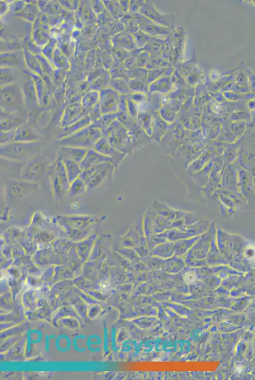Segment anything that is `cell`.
Returning <instances> with one entry per match:
<instances>
[{"mask_svg":"<svg viewBox=\"0 0 255 380\" xmlns=\"http://www.w3.org/2000/svg\"><path fill=\"white\" fill-rule=\"evenodd\" d=\"M16 80L12 68H1V86L12 84Z\"/></svg>","mask_w":255,"mask_h":380,"instance_id":"25","label":"cell"},{"mask_svg":"<svg viewBox=\"0 0 255 380\" xmlns=\"http://www.w3.org/2000/svg\"><path fill=\"white\" fill-rule=\"evenodd\" d=\"M36 57L37 58V60H39V63H40L41 68H42L43 70L44 71V72L47 73L48 74H51V73L52 72V69L51 66H50V64L49 62H48L47 58H46L44 57L42 55H39V54H37V55H36Z\"/></svg>","mask_w":255,"mask_h":380,"instance_id":"30","label":"cell"},{"mask_svg":"<svg viewBox=\"0 0 255 380\" xmlns=\"http://www.w3.org/2000/svg\"><path fill=\"white\" fill-rule=\"evenodd\" d=\"M25 100L22 89L18 83L1 86V110L14 113L22 112Z\"/></svg>","mask_w":255,"mask_h":380,"instance_id":"6","label":"cell"},{"mask_svg":"<svg viewBox=\"0 0 255 380\" xmlns=\"http://www.w3.org/2000/svg\"><path fill=\"white\" fill-rule=\"evenodd\" d=\"M101 343V338H100L99 336L97 335H91V337H89V338H88L86 345H87L88 349H89L90 351L93 352L92 346L93 345H100Z\"/></svg>","mask_w":255,"mask_h":380,"instance_id":"31","label":"cell"},{"mask_svg":"<svg viewBox=\"0 0 255 380\" xmlns=\"http://www.w3.org/2000/svg\"><path fill=\"white\" fill-rule=\"evenodd\" d=\"M79 336L80 335L76 336V337H75L74 338H73V348H74V349L76 350V351L77 352H84L86 351V350H87V348L79 347V346L78 345V341L79 338Z\"/></svg>","mask_w":255,"mask_h":380,"instance_id":"33","label":"cell"},{"mask_svg":"<svg viewBox=\"0 0 255 380\" xmlns=\"http://www.w3.org/2000/svg\"><path fill=\"white\" fill-rule=\"evenodd\" d=\"M14 141L31 143L40 141V137L37 134L32 125L24 123L16 129Z\"/></svg>","mask_w":255,"mask_h":380,"instance_id":"13","label":"cell"},{"mask_svg":"<svg viewBox=\"0 0 255 380\" xmlns=\"http://www.w3.org/2000/svg\"><path fill=\"white\" fill-rule=\"evenodd\" d=\"M85 111L86 110L83 109L82 106L80 107L79 105H73L67 108L62 119V127L70 126L85 118L87 116L83 115L85 114Z\"/></svg>","mask_w":255,"mask_h":380,"instance_id":"16","label":"cell"},{"mask_svg":"<svg viewBox=\"0 0 255 380\" xmlns=\"http://www.w3.org/2000/svg\"><path fill=\"white\" fill-rule=\"evenodd\" d=\"M104 349L106 353H108V331L106 328H104Z\"/></svg>","mask_w":255,"mask_h":380,"instance_id":"34","label":"cell"},{"mask_svg":"<svg viewBox=\"0 0 255 380\" xmlns=\"http://www.w3.org/2000/svg\"><path fill=\"white\" fill-rule=\"evenodd\" d=\"M70 338L66 335H62L56 338V348L60 352H66L70 350L71 346Z\"/></svg>","mask_w":255,"mask_h":380,"instance_id":"27","label":"cell"},{"mask_svg":"<svg viewBox=\"0 0 255 380\" xmlns=\"http://www.w3.org/2000/svg\"><path fill=\"white\" fill-rule=\"evenodd\" d=\"M52 219L60 228L73 236L86 235L100 222L98 217L91 215H59Z\"/></svg>","mask_w":255,"mask_h":380,"instance_id":"1","label":"cell"},{"mask_svg":"<svg viewBox=\"0 0 255 380\" xmlns=\"http://www.w3.org/2000/svg\"><path fill=\"white\" fill-rule=\"evenodd\" d=\"M63 161L66 168L67 175L70 184L78 179L83 172L79 164L72 160H64Z\"/></svg>","mask_w":255,"mask_h":380,"instance_id":"21","label":"cell"},{"mask_svg":"<svg viewBox=\"0 0 255 380\" xmlns=\"http://www.w3.org/2000/svg\"><path fill=\"white\" fill-rule=\"evenodd\" d=\"M52 62L56 68L58 69H67L68 68V60L66 59L62 52L57 49L54 50Z\"/></svg>","mask_w":255,"mask_h":380,"instance_id":"26","label":"cell"},{"mask_svg":"<svg viewBox=\"0 0 255 380\" xmlns=\"http://www.w3.org/2000/svg\"><path fill=\"white\" fill-rule=\"evenodd\" d=\"M119 94L112 88L103 89L100 93L99 105L102 114H111L119 107Z\"/></svg>","mask_w":255,"mask_h":380,"instance_id":"9","label":"cell"},{"mask_svg":"<svg viewBox=\"0 0 255 380\" xmlns=\"http://www.w3.org/2000/svg\"><path fill=\"white\" fill-rule=\"evenodd\" d=\"M115 169L110 163H104L85 169L79 177L87 184L89 190L95 189L112 180Z\"/></svg>","mask_w":255,"mask_h":380,"instance_id":"5","label":"cell"},{"mask_svg":"<svg viewBox=\"0 0 255 380\" xmlns=\"http://www.w3.org/2000/svg\"><path fill=\"white\" fill-rule=\"evenodd\" d=\"M252 81H251V85H252V88L255 91V76L252 77Z\"/></svg>","mask_w":255,"mask_h":380,"instance_id":"37","label":"cell"},{"mask_svg":"<svg viewBox=\"0 0 255 380\" xmlns=\"http://www.w3.org/2000/svg\"><path fill=\"white\" fill-rule=\"evenodd\" d=\"M23 93H24L25 105L30 110L37 106V102H39L38 98H37V92L36 90L34 81L32 78H29L28 81L25 82L24 86L22 88Z\"/></svg>","mask_w":255,"mask_h":380,"instance_id":"17","label":"cell"},{"mask_svg":"<svg viewBox=\"0 0 255 380\" xmlns=\"http://www.w3.org/2000/svg\"><path fill=\"white\" fill-rule=\"evenodd\" d=\"M249 106H250V107L252 108V109H255V100L250 102V103H249Z\"/></svg>","mask_w":255,"mask_h":380,"instance_id":"38","label":"cell"},{"mask_svg":"<svg viewBox=\"0 0 255 380\" xmlns=\"http://www.w3.org/2000/svg\"><path fill=\"white\" fill-rule=\"evenodd\" d=\"M51 164L42 154L30 158L23 165L20 179L29 182L38 183L45 175Z\"/></svg>","mask_w":255,"mask_h":380,"instance_id":"7","label":"cell"},{"mask_svg":"<svg viewBox=\"0 0 255 380\" xmlns=\"http://www.w3.org/2000/svg\"><path fill=\"white\" fill-rule=\"evenodd\" d=\"M88 150L89 149H87V148L62 146L58 150L57 157L60 158L62 160H72V161L77 162L79 164L84 159Z\"/></svg>","mask_w":255,"mask_h":380,"instance_id":"12","label":"cell"},{"mask_svg":"<svg viewBox=\"0 0 255 380\" xmlns=\"http://www.w3.org/2000/svg\"><path fill=\"white\" fill-rule=\"evenodd\" d=\"M104 163H110L112 164V160L108 156L102 155L93 148H91V149L88 150L87 155L85 156L82 162L79 164V166L82 170L84 171L85 169L91 168V167L104 164Z\"/></svg>","mask_w":255,"mask_h":380,"instance_id":"14","label":"cell"},{"mask_svg":"<svg viewBox=\"0 0 255 380\" xmlns=\"http://www.w3.org/2000/svg\"><path fill=\"white\" fill-rule=\"evenodd\" d=\"M50 338H52V336L51 337L49 338V336L47 335L45 337V350L46 351L48 352L49 350V346H50Z\"/></svg>","mask_w":255,"mask_h":380,"instance_id":"36","label":"cell"},{"mask_svg":"<svg viewBox=\"0 0 255 380\" xmlns=\"http://www.w3.org/2000/svg\"><path fill=\"white\" fill-rule=\"evenodd\" d=\"M25 72H26V74H29V76H30L31 78H32L33 81H34L39 105H42L44 93V84L42 79H41L40 76L35 74L34 72H28V71H26Z\"/></svg>","mask_w":255,"mask_h":380,"instance_id":"24","label":"cell"},{"mask_svg":"<svg viewBox=\"0 0 255 380\" xmlns=\"http://www.w3.org/2000/svg\"><path fill=\"white\" fill-rule=\"evenodd\" d=\"M54 47H55V42L52 40L49 44H48L47 47H46L45 49L43 50V53L44 55L46 56V57L47 58V59L49 60V61L52 62L54 53V52H53Z\"/></svg>","mask_w":255,"mask_h":380,"instance_id":"32","label":"cell"},{"mask_svg":"<svg viewBox=\"0 0 255 380\" xmlns=\"http://www.w3.org/2000/svg\"><path fill=\"white\" fill-rule=\"evenodd\" d=\"M88 190H89V187H88L87 184L80 177H78V179L70 184L68 196L71 198L80 197V196L84 195Z\"/></svg>","mask_w":255,"mask_h":380,"instance_id":"20","label":"cell"},{"mask_svg":"<svg viewBox=\"0 0 255 380\" xmlns=\"http://www.w3.org/2000/svg\"><path fill=\"white\" fill-rule=\"evenodd\" d=\"M103 137L104 133L102 129L94 127L91 124V126L85 127L74 134L55 140V143L60 147L64 146L91 149L95 147V144Z\"/></svg>","mask_w":255,"mask_h":380,"instance_id":"4","label":"cell"},{"mask_svg":"<svg viewBox=\"0 0 255 380\" xmlns=\"http://www.w3.org/2000/svg\"><path fill=\"white\" fill-rule=\"evenodd\" d=\"M21 66L20 58L14 52L1 54V68H12Z\"/></svg>","mask_w":255,"mask_h":380,"instance_id":"22","label":"cell"},{"mask_svg":"<svg viewBox=\"0 0 255 380\" xmlns=\"http://www.w3.org/2000/svg\"><path fill=\"white\" fill-rule=\"evenodd\" d=\"M100 93L97 91L89 92L86 94L81 101V105L85 110H91L96 105L99 103Z\"/></svg>","mask_w":255,"mask_h":380,"instance_id":"23","label":"cell"},{"mask_svg":"<svg viewBox=\"0 0 255 380\" xmlns=\"http://www.w3.org/2000/svg\"><path fill=\"white\" fill-rule=\"evenodd\" d=\"M23 54H24L26 66L29 69L33 70V72L39 75V76H43L44 71L42 68H41L39 60H37L36 56L31 53V52H29L26 48H24V50H23Z\"/></svg>","mask_w":255,"mask_h":380,"instance_id":"19","label":"cell"},{"mask_svg":"<svg viewBox=\"0 0 255 380\" xmlns=\"http://www.w3.org/2000/svg\"><path fill=\"white\" fill-rule=\"evenodd\" d=\"M92 123L93 122L91 120V117H90L89 115H88V116H85V118L78 121V122H75L74 124H71L69 126L62 127L60 133H58L57 137H56V140L64 138L74 134V133L78 132V131L81 130V129L91 126Z\"/></svg>","mask_w":255,"mask_h":380,"instance_id":"15","label":"cell"},{"mask_svg":"<svg viewBox=\"0 0 255 380\" xmlns=\"http://www.w3.org/2000/svg\"><path fill=\"white\" fill-rule=\"evenodd\" d=\"M41 141L23 143L14 141L7 145H1V158L11 161L24 162L41 154Z\"/></svg>","mask_w":255,"mask_h":380,"instance_id":"3","label":"cell"},{"mask_svg":"<svg viewBox=\"0 0 255 380\" xmlns=\"http://www.w3.org/2000/svg\"><path fill=\"white\" fill-rule=\"evenodd\" d=\"M16 130L1 131V145H7L14 141Z\"/></svg>","mask_w":255,"mask_h":380,"instance_id":"29","label":"cell"},{"mask_svg":"<svg viewBox=\"0 0 255 380\" xmlns=\"http://www.w3.org/2000/svg\"><path fill=\"white\" fill-rule=\"evenodd\" d=\"M8 9V4L5 1H1V16L7 13Z\"/></svg>","mask_w":255,"mask_h":380,"instance_id":"35","label":"cell"},{"mask_svg":"<svg viewBox=\"0 0 255 380\" xmlns=\"http://www.w3.org/2000/svg\"><path fill=\"white\" fill-rule=\"evenodd\" d=\"M39 189V183L29 182L20 179H7L5 185L6 198L21 200Z\"/></svg>","mask_w":255,"mask_h":380,"instance_id":"8","label":"cell"},{"mask_svg":"<svg viewBox=\"0 0 255 380\" xmlns=\"http://www.w3.org/2000/svg\"><path fill=\"white\" fill-rule=\"evenodd\" d=\"M37 13V8L36 6L32 4H28L25 6L24 9L21 12L17 14L18 16L22 17L30 21H33L35 18L36 15Z\"/></svg>","mask_w":255,"mask_h":380,"instance_id":"28","label":"cell"},{"mask_svg":"<svg viewBox=\"0 0 255 380\" xmlns=\"http://www.w3.org/2000/svg\"><path fill=\"white\" fill-rule=\"evenodd\" d=\"M93 149H95L96 151L99 152L102 155L111 158L112 164H113L114 168L116 169L118 168L120 163L124 159L125 156V154L122 153V152L119 151V150L112 147L110 145L109 141L108 138L104 137V136L95 144Z\"/></svg>","mask_w":255,"mask_h":380,"instance_id":"10","label":"cell"},{"mask_svg":"<svg viewBox=\"0 0 255 380\" xmlns=\"http://www.w3.org/2000/svg\"><path fill=\"white\" fill-rule=\"evenodd\" d=\"M20 112L10 113L1 110V131L16 130L27 122L26 117L19 116Z\"/></svg>","mask_w":255,"mask_h":380,"instance_id":"11","label":"cell"},{"mask_svg":"<svg viewBox=\"0 0 255 380\" xmlns=\"http://www.w3.org/2000/svg\"><path fill=\"white\" fill-rule=\"evenodd\" d=\"M47 176L54 200L61 202L68 195L70 183L67 175L63 161L56 158L48 168Z\"/></svg>","mask_w":255,"mask_h":380,"instance_id":"2","label":"cell"},{"mask_svg":"<svg viewBox=\"0 0 255 380\" xmlns=\"http://www.w3.org/2000/svg\"><path fill=\"white\" fill-rule=\"evenodd\" d=\"M24 162L11 161L1 158V173L3 175H12L11 179H20V173Z\"/></svg>","mask_w":255,"mask_h":380,"instance_id":"18","label":"cell"}]
</instances>
